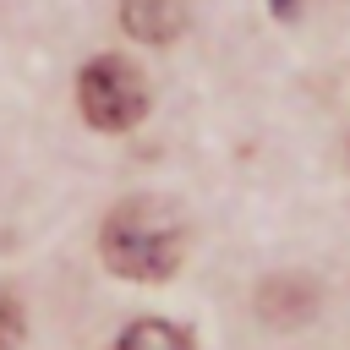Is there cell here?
<instances>
[{"label": "cell", "instance_id": "cell-5", "mask_svg": "<svg viewBox=\"0 0 350 350\" xmlns=\"http://www.w3.org/2000/svg\"><path fill=\"white\" fill-rule=\"evenodd\" d=\"M115 350H197V345H191V334H186L180 323H170V317H137V323L120 334Z\"/></svg>", "mask_w": 350, "mask_h": 350}, {"label": "cell", "instance_id": "cell-3", "mask_svg": "<svg viewBox=\"0 0 350 350\" xmlns=\"http://www.w3.org/2000/svg\"><path fill=\"white\" fill-rule=\"evenodd\" d=\"M257 317L268 328H279V334L312 323L317 317V284L306 273H273V279H262L257 284Z\"/></svg>", "mask_w": 350, "mask_h": 350}, {"label": "cell", "instance_id": "cell-7", "mask_svg": "<svg viewBox=\"0 0 350 350\" xmlns=\"http://www.w3.org/2000/svg\"><path fill=\"white\" fill-rule=\"evenodd\" d=\"M273 11H279V16H290V11H295V0H273Z\"/></svg>", "mask_w": 350, "mask_h": 350}, {"label": "cell", "instance_id": "cell-6", "mask_svg": "<svg viewBox=\"0 0 350 350\" xmlns=\"http://www.w3.org/2000/svg\"><path fill=\"white\" fill-rule=\"evenodd\" d=\"M22 334H27V312H22V301L11 290H0V350H16Z\"/></svg>", "mask_w": 350, "mask_h": 350}, {"label": "cell", "instance_id": "cell-4", "mask_svg": "<svg viewBox=\"0 0 350 350\" xmlns=\"http://www.w3.org/2000/svg\"><path fill=\"white\" fill-rule=\"evenodd\" d=\"M120 27L142 44H170L186 27V0H120Z\"/></svg>", "mask_w": 350, "mask_h": 350}, {"label": "cell", "instance_id": "cell-1", "mask_svg": "<svg viewBox=\"0 0 350 350\" xmlns=\"http://www.w3.org/2000/svg\"><path fill=\"white\" fill-rule=\"evenodd\" d=\"M98 257L131 284H159L186 257V219L164 197H126L98 224Z\"/></svg>", "mask_w": 350, "mask_h": 350}, {"label": "cell", "instance_id": "cell-2", "mask_svg": "<svg viewBox=\"0 0 350 350\" xmlns=\"http://www.w3.org/2000/svg\"><path fill=\"white\" fill-rule=\"evenodd\" d=\"M77 104L93 131H131L148 115V77L126 55H98L77 77Z\"/></svg>", "mask_w": 350, "mask_h": 350}]
</instances>
